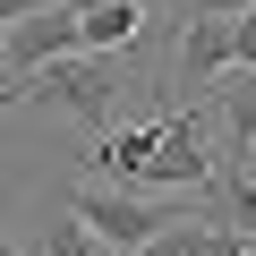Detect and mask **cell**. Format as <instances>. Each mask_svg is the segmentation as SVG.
I'll return each instance as SVG.
<instances>
[{"label": "cell", "mask_w": 256, "mask_h": 256, "mask_svg": "<svg viewBox=\"0 0 256 256\" xmlns=\"http://www.w3.org/2000/svg\"><path fill=\"white\" fill-rule=\"evenodd\" d=\"M9 102H26V94H18V86H0V111H9Z\"/></svg>", "instance_id": "cell-10"}, {"label": "cell", "mask_w": 256, "mask_h": 256, "mask_svg": "<svg viewBox=\"0 0 256 256\" xmlns=\"http://www.w3.org/2000/svg\"><path fill=\"white\" fill-rule=\"evenodd\" d=\"M43 256H102V248H94V239H86L77 222H52V239H43Z\"/></svg>", "instance_id": "cell-8"}, {"label": "cell", "mask_w": 256, "mask_h": 256, "mask_svg": "<svg viewBox=\"0 0 256 256\" xmlns=\"http://www.w3.org/2000/svg\"><path fill=\"white\" fill-rule=\"evenodd\" d=\"M68 222H77L102 256H137V248H154L162 230H180V222H188V205L120 196V188H77V196H68Z\"/></svg>", "instance_id": "cell-2"}, {"label": "cell", "mask_w": 256, "mask_h": 256, "mask_svg": "<svg viewBox=\"0 0 256 256\" xmlns=\"http://www.w3.org/2000/svg\"><path fill=\"white\" fill-rule=\"evenodd\" d=\"M94 188H120V196H137V188H171V196H205L222 154H214V128L205 111H162L146 128H111V137L94 146Z\"/></svg>", "instance_id": "cell-1"}, {"label": "cell", "mask_w": 256, "mask_h": 256, "mask_svg": "<svg viewBox=\"0 0 256 256\" xmlns=\"http://www.w3.org/2000/svg\"><path fill=\"white\" fill-rule=\"evenodd\" d=\"M188 9H196V18H239L248 0H188Z\"/></svg>", "instance_id": "cell-9"}, {"label": "cell", "mask_w": 256, "mask_h": 256, "mask_svg": "<svg viewBox=\"0 0 256 256\" xmlns=\"http://www.w3.org/2000/svg\"><path fill=\"white\" fill-rule=\"evenodd\" d=\"M0 256H18V248H9V230H0Z\"/></svg>", "instance_id": "cell-11"}, {"label": "cell", "mask_w": 256, "mask_h": 256, "mask_svg": "<svg viewBox=\"0 0 256 256\" xmlns=\"http://www.w3.org/2000/svg\"><path fill=\"white\" fill-rule=\"evenodd\" d=\"M137 34H146V0H102L77 18V52H94V60H120Z\"/></svg>", "instance_id": "cell-5"}, {"label": "cell", "mask_w": 256, "mask_h": 256, "mask_svg": "<svg viewBox=\"0 0 256 256\" xmlns=\"http://www.w3.org/2000/svg\"><path fill=\"white\" fill-rule=\"evenodd\" d=\"M230 68H256V0L230 18Z\"/></svg>", "instance_id": "cell-7"}, {"label": "cell", "mask_w": 256, "mask_h": 256, "mask_svg": "<svg viewBox=\"0 0 256 256\" xmlns=\"http://www.w3.org/2000/svg\"><path fill=\"white\" fill-rule=\"evenodd\" d=\"M171 68H180L188 86L230 77V18H188V26H180V43H171Z\"/></svg>", "instance_id": "cell-4"}, {"label": "cell", "mask_w": 256, "mask_h": 256, "mask_svg": "<svg viewBox=\"0 0 256 256\" xmlns=\"http://www.w3.org/2000/svg\"><path fill=\"white\" fill-rule=\"evenodd\" d=\"M111 94H120V60H94V52H68L43 77H26V102H60L77 120H111Z\"/></svg>", "instance_id": "cell-3"}, {"label": "cell", "mask_w": 256, "mask_h": 256, "mask_svg": "<svg viewBox=\"0 0 256 256\" xmlns=\"http://www.w3.org/2000/svg\"><path fill=\"white\" fill-rule=\"evenodd\" d=\"M205 128H222V146L230 154H256V68H230V86L214 94V120ZM222 154V162H230Z\"/></svg>", "instance_id": "cell-6"}]
</instances>
